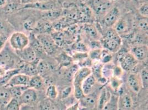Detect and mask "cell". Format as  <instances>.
<instances>
[{
    "mask_svg": "<svg viewBox=\"0 0 148 110\" xmlns=\"http://www.w3.org/2000/svg\"><path fill=\"white\" fill-rule=\"evenodd\" d=\"M101 43L102 48L112 52L119 50L122 44L121 35L113 28H109L102 37Z\"/></svg>",
    "mask_w": 148,
    "mask_h": 110,
    "instance_id": "6da1fadb",
    "label": "cell"
},
{
    "mask_svg": "<svg viewBox=\"0 0 148 110\" xmlns=\"http://www.w3.org/2000/svg\"><path fill=\"white\" fill-rule=\"evenodd\" d=\"M21 61L7 41L4 48L0 51V67L7 69L17 68Z\"/></svg>",
    "mask_w": 148,
    "mask_h": 110,
    "instance_id": "7a4b0ae2",
    "label": "cell"
},
{
    "mask_svg": "<svg viewBox=\"0 0 148 110\" xmlns=\"http://www.w3.org/2000/svg\"><path fill=\"white\" fill-rule=\"evenodd\" d=\"M8 43L14 51H19L29 45V39L24 32L15 31L8 37Z\"/></svg>",
    "mask_w": 148,
    "mask_h": 110,
    "instance_id": "3957f363",
    "label": "cell"
},
{
    "mask_svg": "<svg viewBox=\"0 0 148 110\" xmlns=\"http://www.w3.org/2000/svg\"><path fill=\"white\" fill-rule=\"evenodd\" d=\"M88 4L94 14L102 18L114 6V2L109 0H89Z\"/></svg>",
    "mask_w": 148,
    "mask_h": 110,
    "instance_id": "277c9868",
    "label": "cell"
},
{
    "mask_svg": "<svg viewBox=\"0 0 148 110\" xmlns=\"http://www.w3.org/2000/svg\"><path fill=\"white\" fill-rule=\"evenodd\" d=\"M60 6L61 5L56 1L50 0L48 1L24 5L22 9H32L39 12H44L54 9L60 8Z\"/></svg>",
    "mask_w": 148,
    "mask_h": 110,
    "instance_id": "5b68a950",
    "label": "cell"
},
{
    "mask_svg": "<svg viewBox=\"0 0 148 110\" xmlns=\"http://www.w3.org/2000/svg\"><path fill=\"white\" fill-rule=\"evenodd\" d=\"M120 67L125 71L133 72L136 69L138 61L130 52L120 53L118 57Z\"/></svg>",
    "mask_w": 148,
    "mask_h": 110,
    "instance_id": "8992f818",
    "label": "cell"
},
{
    "mask_svg": "<svg viewBox=\"0 0 148 110\" xmlns=\"http://www.w3.org/2000/svg\"><path fill=\"white\" fill-rule=\"evenodd\" d=\"M36 35L41 43L46 55H51L54 52L56 46L53 38L50 34H41Z\"/></svg>",
    "mask_w": 148,
    "mask_h": 110,
    "instance_id": "52a82bcc",
    "label": "cell"
},
{
    "mask_svg": "<svg viewBox=\"0 0 148 110\" xmlns=\"http://www.w3.org/2000/svg\"><path fill=\"white\" fill-rule=\"evenodd\" d=\"M120 18L121 12L119 8L113 6L102 18V23L107 28H113Z\"/></svg>",
    "mask_w": 148,
    "mask_h": 110,
    "instance_id": "ba28073f",
    "label": "cell"
},
{
    "mask_svg": "<svg viewBox=\"0 0 148 110\" xmlns=\"http://www.w3.org/2000/svg\"><path fill=\"white\" fill-rule=\"evenodd\" d=\"M38 94L37 90L27 88L24 92H22L19 101L21 105H30L34 106L38 103Z\"/></svg>",
    "mask_w": 148,
    "mask_h": 110,
    "instance_id": "9c48e42d",
    "label": "cell"
},
{
    "mask_svg": "<svg viewBox=\"0 0 148 110\" xmlns=\"http://www.w3.org/2000/svg\"><path fill=\"white\" fill-rule=\"evenodd\" d=\"M99 92L95 90L93 92L85 95L79 100V104L80 107L85 108L87 109H92L97 107Z\"/></svg>",
    "mask_w": 148,
    "mask_h": 110,
    "instance_id": "30bf717a",
    "label": "cell"
},
{
    "mask_svg": "<svg viewBox=\"0 0 148 110\" xmlns=\"http://www.w3.org/2000/svg\"><path fill=\"white\" fill-rule=\"evenodd\" d=\"M39 60L37 59L36 61L32 62H25L21 61L17 68L19 70V73L25 74L29 77L37 75V63Z\"/></svg>",
    "mask_w": 148,
    "mask_h": 110,
    "instance_id": "8fae6325",
    "label": "cell"
},
{
    "mask_svg": "<svg viewBox=\"0 0 148 110\" xmlns=\"http://www.w3.org/2000/svg\"><path fill=\"white\" fill-rule=\"evenodd\" d=\"M15 52L19 59L22 61L32 62L36 61L37 59H39L37 58L35 52L29 45L21 50L16 51Z\"/></svg>",
    "mask_w": 148,
    "mask_h": 110,
    "instance_id": "7c38bea8",
    "label": "cell"
},
{
    "mask_svg": "<svg viewBox=\"0 0 148 110\" xmlns=\"http://www.w3.org/2000/svg\"><path fill=\"white\" fill-rule=\"evenodd\" d=\"M127 84L131 90L135 93H139L143 88L139 74L130 73L127 78Z\"/></svg>",
    "mask_w": 148,
    "mask_h": 110,
    "instance_id": "4fadbf2b",
    "label": "cell"
},
{
    "mask_svg": "<svg viewBox=\"0 0 148 110\" xmlns=\"http://www.w3.org/2000/svg\"><path fill=\"white\" fill-rule=\"evenodd\" d=\"M28 37L29 39V46H30L32 49L35 52L38 58L43 59L46 54L44 52V50L40 41L37 39L36 35L34 33H31Z\"/></svg>",
    "mask_w": 148,
    "mask_h": 110,
    "instance_id": "5bb4252c",
    "label": "cell"
},
{
    "mask_svg": "<svg viewBox=\"0 0 148 110\" xmlns=\"http://www.w3.org/2000/svg\"><path fill=\"white\" fill-rule=\"evenodd\" d=\"M92 74L91 67L79 68L75 74L73 81L74 86H81L84 81Z\"/></svg>",
    "mask_w": 148,
    "mask_h": 110,
    "instance_id": "9a60e30c",
    "label": "cell"
},
{
    "mask_svg": "<svg viewBox=\"0 0 148 110\" xmlns=\"http://www.w3.org/2000/svg\"><path fill=\"white\" fill-rule=\"evenodd\" d=\"M132 23L128 17H122L118 19L113 28L121 35L129 33L131 29Z\"/></svg>",
    "mask_w": 148,
    "mask_h": 110,
    "instance_id": "2e32d148",
    "label": "cell"
},
{
    "mask_svg": "<svg viewBox=\"0 0 148 110\" xmlns=\"http://www.w3.org/2000/svg\"><path fill=\"white\" fill-rule=\"evenodd\" d=\"M130 52L138 61H144L148 58V45H137L131 49Z\"/></svg>",
    "mask_w": 148,
    "mask_h": 110,
    "instance_id": "e0dca14e",
    "label": "cell"
},
{
    "mask_svg": "<svg viewBox=\"0 0 148 110\" xmlns=\"http://www.w3.org/2000/svg\"><path fill=\"white\" fill-rule=\"evenodd\" d=\"M53 29V26L51 23L40 19L38 21H37L33 33L36 35L41 34H50Z\"/></svg>",
    "mask_w": 148,
    "mask_h": 110,
    "instance_id": "ac0fdd59",
    "label": "cell"
},
{
    "mask_svg": "<svg viewBox=\"0 0 148 110\" xmlns=\"http://www.w3.org/2000/svg\"><path fill=\"white\" fill-rule=\"evenodd\" d=\"M30 77L23 74L18 73L13 76L12 78L10 80L6 86H27L28 87V83Z\"/></svg>",
    "mask_w": 148,
    "mask_h": 110,
    "instance_id": "d6986e66",
    "label": "cell"
},
{
    "mask_svg": "<svg viewBox=\"0 0 148 110\" xmlns=\"http://www.w3.org/2000/svg\"><path fill=\"white\" fill-rule=\"evenodd\" d=\"M62 8H57L44 12H40V19L49 22H54L57 19L62 16Z\"/></svg>",
    "mask_w": 148,
    "mask_h": 110,
    "instance_id": "ffe728a7",
    "label": "cell"
},
{
    "mask_svg": "<svg viewBox=\"0 0 148 110\" xmlns=\"http://www.w3.org/2000/svg\"><path fill=\"white\" fill-rule=\"evenodd\" d=\"M134 106V103L132 96L125 94L122 95L118 98L119 110H132Z\"/></svg>",
    "mask_w": 148,
    "mask_h": 110,
    "instance_id": "44dd1931",
    "label": "cell"
},
{
    "mask_svg": "<svg viewBox=\"0 0 148 110\" xmlns=\"http://www.w3.org/2000/svg\"><path fill=\"white\" fill-rule=\"evenodd\" d=\"M38 74L43 77L44 79L48 77L51 71V68L49 63L44 59H40L37 65Z\"/></svg>",
    "mask_w": 148,
    "mask_h": 110,
    "instance_id": "7402d4cb",
    "label": "cell"
},
{
    "mask_svg": "<svg viewBox=\"0 0 148 110\" xmlns=\"http://www.w3.org/2000/svg\"><path fill=\"white\" fill-rule=\"evenodd\" d=\"M53 25L54 29H55L57 31H60L63 29H65L66 27H69L71 25L75 23V20L73 19L70 18L68 17L62 16L58 19H57Z\"/></svg>",
    "mask_w": 148,
    "mask_h": 110,
    "instance_id": "603a6c76",
    "label": "cell"
},
{
    "mask_svg": "<svg viewBox=\"0 0 148 110\" xmlns=\"http://www.w3.org/2000/svg\"><path fill=\"white\" fill-rule=\"evenodd\" d=\"M103 64L101 62H97L96 63L93 64L92 66L91 67L92 74L96 78L97 81L103 84L107 80V79L103 77L102 74Z\"/></svg>",
    "mask_w": 148,
    "mask_h": 110,
    "instance_id": "cb8c5ba5",
    "label": "cell"
},
{
    "mask_svg": "<svg viewBox=\"0 0 148 110\" xmlns=\"http://www.w3.org/2000/svg\"><path fill=\"white\" fill-rule=\"evenodd\" d=\"M97 82V81L96 78L93 77L92 74L84 81L81 85V87L85 95L94 91V89Z\"/></svg>",
    "mask_w": 148,
    "mask_h": 110,
    "instance_id": "d4e9b609",
    "label": "cell"
},
{
    "mask_svg": "<svg viewBox=\"0 0 148 110\" xmlns=\"http://www.w3.org/2000/svg\"><path fill=\"white\" fill-rule=\"evenodd\" d=\"M12 98L9 88L6 86H0V109L5 108Z\"/></svg>",
    "mask_w": 148,
    "mask_h": 110,
    "instance_id": "484cf974",
    "label": "cell"
},
{
    "mask_svg": "<svg viewBox=\"0 0 148 110\" xmlns=\"http://www.w3.org/2000/svg\"><path fill=\"white\" fill-rule=\"evenodd\" d=\"M14 31V28L10 22L6 18L0 17V35L9 37Z\"/></svg>",
    "mask_w": 148,
    "mask_h": 110,
    "instance_id": "4316f807",
    "label": "cell"
},
{
    "mask_svg": "<svg viewBox=\"0 0 148 110\" xmlns=\"http://www.w3.org/2000/svg\"><path fill=\"white\" fill-rule=\"evenodd\" d=\"M45 84V79L43 77L37 74L34 76L31 77L29 78L28 88L34 89L36 90H39L43 87Z\"/></svg>",
    "mask_w": 148,
    "mask_h": 110,
    "instance_id": "83f0119b",
    "label": "cell"
},
{
    "mask_svg": "<svg viewBox=\"0 0 148 110\" xmlns=\"http://www.w3.org/2000/svg\"><path fill=\"white\" fill-rule=\"evenodd\" d=\"M83 31L85 35L91 40H97L99 37L98 31L92 25H85L83 28Z\"/></svg>",
    "mask_w": 148,
    "mask_h": 110,
    "instance_id": "f1b7e54d",
    "label": "cell"
},
{
    "mask_svg": "<svg viewBox=\"0 0 148 110\" xmlns=\"http://www.w3.org/2000/svg\"><path fill=\"white\" fill-rule=\"evenodd\" d=\"M119 96L111 94V96L101 110H119L118 107Z\"/></svg>",
    "mask_w": 148,
    "mask_h": 110,
    "instance_id": "f546056e",
    "label": "cell"
},
{
    "mask_svg": "<svg viewBox=\"0 0 148 110\" xmlns=\"http://www.w3.org/2000/svg\"><path fill=\"white\" fill-rule=\"evenodd\" d=\"M19 73L18 68H13L7 70L5 74L0 77V86H6L16 74Z\"/></svg>",
    "mask_w": 148,
    "mask_h": 110,
    "instance_id": "4dcf8cb0",
    "label": "cell"
},
{
    "mask_svg": "<svg viewBox=\"0 0 148 110\" xmlns=\"http://www.w3.org/2000/svg\"><path fill=\"white\" fill-rule=\"evenodd\" d=\"M111 94L106 90V88H103L99 92L97 107L99 110L102 109L106 103L111 96Z\"/></svg>",
    "mask_w": 148,
    "mask_h": 110,
    "instance_id": "1f68e13d",
    "label": "cell"
},
{
    "mask_svg": "<svg viewBox=\"0 0 148 110\" xmlns=\"http://www.w3.org/2000/svg\"><path fill=\"white\" fill-rule=\"evenodd\" d=\"M58 63L62 67H68L71 65L73 58L65 53H61L57 57Z\"/></svg>",
    "mask_w": 148,
    "mask_h": 110,
    "instance_id": "d6a6232c",
    "label": "cell"
},
{
    "mask_svg": "<svg viewBox=\"0 0 148 110\" xmlns=\"http://www.w3.org/2000/svg\"><path fill=\"white\" fill-rule=\"evenodd\" d=\"M9 88V90L11 93L13 98L17 99L19 101V98L21 97L22 92H24L27 88V86H12V87H8Z\"/></svg>",
    "mask_w": 148,
    "mask_h": 110,
    "instance_id": "836d02e7",
    "label": "cell"
},
{
    "mask_svg": "<svg viewBox=\"0 0 148 110\" xmlns=\"http://www.w3.org/2000/svg\"><path fill=\"white\" fill-rule=\"evenodd\" d=\"M79 66L77 65H71L68 66L67 69L65 72V77L68 80H73L74 79L75 75L79 69Z\"/></svg>",
    "mask_w": 148,
    "mask_h": 110,
    "instance_id": "e575fe53",
    "label": "cell"
},
{
    "mask_svg": "<svg viewBox=\"0 0 148 110\" xmlns=\"http://www.w3.org/2000/svg\"><path fill=\"white\" fill-rule=\"evenodd\" d=\"M45 95L47 98L51 100H54L58 98L59 92L56 86L54 85H49L48 86L45 90Z\"/></svg>",
    "mask_w": 148,
    "mask_h": 110,
    "instance_id": "d590c367",
    "label": "cell"
},
{
    "mask_svg": "<svg viewBox=\"0 0 148 110\" xmlns=\"http://www.w3.org/2000/svg\"><path fill=\"white\" fill-rule=\"evenodd\" d=\"M53 100L46 98L42 100L37 104V110H50Z\"/></svg>",
    "mask_w": 148,
    "mask_h": 110,
    "instance_id": "8d00e7d4",
    "label": "cell"
},
{
    "mask_svg": "<svg viewBox=\"0 0 148 110\" xmlns=\"http://www.w3.org/2000/svg\"><path fill=\"white\" fill-rule=\"evenodd\" d=\"M136 24L139 30L143 33L148 32V18L141 17L137 20Z\"/></svg>",
    "mask_w": 148,
    "mask_h": 110,
    "instance_id": "74e56055",
    "label": "cell"
},
{
    "mask_svg": "<svg viewBox=\"0 0 148 110\" xmlns=\"http://www.w3.org/2000/svg\"><path fill=\"white\" fill-rule=\"evenodd\" d=\"M21 105L18 100L12 98L11 101L7 105L3 110H20Z\"/></svg>",
    "mask_w": 148,
    "mask_h": 110,
    "instance_id": "f35d334b",
    "label": "cell"
},
{
    "mask_svg": "<svg viewBox=\"0 0 148 110\" xmlns=\"http://www.w3.org/2000/svg\"><path fill=\"white\" fill-rule=\"evenodd\" d=\"M102 51V49L91 50L88 54V56L91 61L99 62L101 59Z\"/></svg>",
    "mask_w": 148,
    "mask_h": 110,
    "instance_id": "ab89813d",
    "label": "cell"
},
{
    "mask_svg": "<svg viewBox=\"0 0 148 110\" xmlns=\"http://www.w3.org/2000/svg\"><path fill=\"white\" fill-rule=\"evenodd\" d=\"M139 74L142 81L143 88H147L148 85V68L145 67L143 68L140 73Z\"/></svg>",
    "mask_w": 148,
    "mask_h": 110,
    "instance_id": "60d3db41",
    "label": "cell"
},
{
    "mask_svg": "<svg viewBox=\"0 0 148 110\" xmlns=\"http://www.w3.org/2000/svg\"><path fill=\"white\" fill-rule=\"evenodd\" d=\"M111 53V52L105 49L102 50L101 56V59H100L101 62L102 63L103 65L109 63L112 61V56Z\"/></svg>",
    "mask_w": 148,
    "mask_h": 110,
    "instance_id": "b9f144b4",
    "label": "cell"
},
{
    "mask_svg": "<svg viewBox=\"0 0 148 110\" xmlns=\"http://www.w3.org/2000/svg\"><path fill=\"white\" fill-rule=\"evenodd\" d=\"M74 50L78 52L85 53L88 50L86 45L82 42H77L73 45Z\"/></svg>",
    "mask_w": 148,
    "mask_h": 110,
    "instance_id": "7bdbcfd3",
    "label": "cell"
},
{
    "mask_svg": "<svg viewBox=\"0 0 148 110\" xmlns=\"http://www.w3.org/2000/svg\"><path fill=\"white\" fill-rule=\"evenodd\" d=\"M73 93L75 98L79 101L85 96L81 86H74Z\"/></svg>",
    "mask_w": 148,
    "mask_h": 110,
    "instance_id": "ee69618b",
    "label": "cell"
},
{
    "mask_svg": "<svg viewBox=\"0 0 148 110\" xmlns=\"http://www.w3.org/2000/svg\"><path fill=\"white\" fill-rule=\"evenodd\" d=\"M138 12L139 15L144 18H148V3H145L140 5L138 8Z\"/></svg>",
    "mask_w": 148,
    "mask_h": 110,
    "instance_id": "f6af8a7d",
    "label": "cell"
},
{
    "mask_svg": "<svg viewBox=\"0 0 148 110\" xmlns=\"http://www.w3.org/2000/svg\"><path fill=\"white\" fill-rule=\"evenodd\" d=\"M73 92V88L71 86H67L62 90L60 96L62 100L66 99L69 98Z\"/></svg>",
    "mask_w": 148,
    "mask_h": 110,
    "instance_id": "bcb514c9",
    "label": "cell"
},
{
    "mask_svg": "<svg viewBox=\"0 0 148 110\" xmlns=\"http://www.w3.org/2000/svg\"><path fill=\"white\" fill-rule=\"evenodd\" d=\"M122 85V81L117 77H111V86L113 90L117 91Z\"/></svg>",
    "mask_w": 148,
    "mask_h": 110,
    "instance_id": "7dc6e473",
    "label": "cell"
},
{
    "mask_svg": "<svg viewBox=\"0 0 148 110\" xmlns=\"http://www.w3.org/2000/svg\"><path fill=\"white\" fill-rule=\"evenodd\" d=\"M89 48H90L91 50H95V49H102V46L101 41H99L98 40H91Z\"/></svg>",
    "mask_w": 148,
    "mask_h": 110,
    "instance_id": "c3c4849f",
    "label": "cell"
},
{
    "mask_svg": "<svg viewBox=\"0 0 148 110\" xmlns=\"http://www.w3.org/2000/svg\"><path fill=\"white\" fill-rule=\"evenodd\" d=\"M8 37H7L6 35H0V51L5 46L8 41Z\"/></svg>",
    "mask_w": 148,
    "mask_h": 110,
    "instance_id": "681fc988",
    "label": "cell"
},
{
    "mask_svg": "<svg viewBox=\"0 0 148 110\" xmlns=\"http://www.w3.org/2000/svg\"><path fill=\"white\" fill-rule=\"evenodd\" d=\"M50 0H20L21 3L22 5H26V4H31V3H34L37 2H40L44 1H48Z\"/></svg>",
    "mask_w": 148,
    "mask_h": 110,
    "instance_id": "f907efd6",
    "label": "cell"
},
{
    "mask_svg": "<svg viewBox=\"0 0 148 110\" xmlns=\"http://www.w3.org/2000/svg\"><path fill=\"white\" fill-rule=\"evenodd\" d=\"M62 106L60 104L56 103H54L52 101V105L51 107L50 110H62Z\"/></svg>",
    "mask_w": 148,
    "mask_h": 110,
    "instance_id": "816d5d0a",
    "label": "cell"
},
{
    "mask_svg": "<svg viewBox=\"0 0 148 110\" xmlns=\"http://www.w3.org/2000/svg\"><path fill=\"white\" fill-rule=\"evenodd\" d=\"M20 110H37V109L34 106L21 105Z\"/></svg>",
    "mask_w": 148,
    "mask_h": 110,
    "instance_id": "f5cc1de1",
    "label": "cell"
},
{
    "mask_svg": "<svg viewBox=\"0 0 148 110\" xmlns=\"http://www.w3.org/2000/svg\"><path fill=\"white\" fill-rule=\"evenodd\" d=\"M79 103H76L69 106L65 110H79Z\"/></svg>",
    "mask_w": 148,
    "mask_h": 110,
    "instance_id": "db71d44e",
    "label": "cell"
},
{
    "mask_svg": "<svg viewBox=\"0 0 148 110\" xmlns=\"http://www.w3.org/2000/svg\"><path fill=\"white\" fill-rule=\"evenodd\" d=\"M133 1L140 6V5H142L145 3H148V0H133Z\"/></svg>",
    "mask_w": 148,
    "mask_h": 110,
    "instance_id": "11a10c76",
    "label": "cell"
},
{
    "mask_svg": "<svg viewBox=\"0 0 148 110\" xmlns=\"http://www.w3.org/2000/svg\"><path fill=\"white\" fill-rule=\"evenodd\" d=\"M8 0H0V9H2L6 6Z\"/></svg>",
    "mask_w": 148,
    "mask_h": 110,
    "instance_id": "9f6ffc18",
    "label": "cell"
},
{
    "mask_svg": "<svg viewBox=\"0 0 148 110\" xmlns=\"http://www.w3.org/2000/svg\"><path fill=\"white\" fill-rule=\"evenodd\" d=\"M56 1L57 2H58L59 4H60L61 5H63V3H66L69 0H54Z\"/></svg>",
    "mask_w": 148,
    "mask_h": 110,
    "instance_id": "6f0895ef",
    "label": "cell"
},
{
    "mask_svg": "<svg viewBox=\"0 0 148 110\" xmlns=\"http://www.w3.org/2000/svg\"><path fill=\"white\" fill-rule=\"evenodd\" d=\"M80 107V106H79ZM79 110H99L97 107L93 108L92 109H85V108H82V107H80L79 108Z\"/></svg>",
    "mask_w": 148,
    "mask_h": 110,
    "instance_id": "680465c9",
    "label": "cell"
},
{
    "mask_svg": "<svg viewBox=\"0 0 148 110\" xmlns=\"http://www.w3.org/2000/svg\"><path fill=\"white\" fill-rule=\"evenodd\" d=\"M109 1H112V2H116V1H117L118 0H109Z\"/></svg>",
    "mask_w": 148,
    "mask_h": 110,
    "instance_id": "91938a15",
    "label": "cell"
},
{
    "mask_svg": "<svg viewBox=\"0 0 148 110\" xmlns=\"http://www.w3.org/2000/svg\"><path fill=\"white\" fill-rule=\"evenodd\" d=\"M0 110H3V109H0Z\"/></svg>",
    "mask_w": 148,
    "mask_h": 110,
    "instance_id": "94428289",
    "label": "cell"
}]
</instances>
